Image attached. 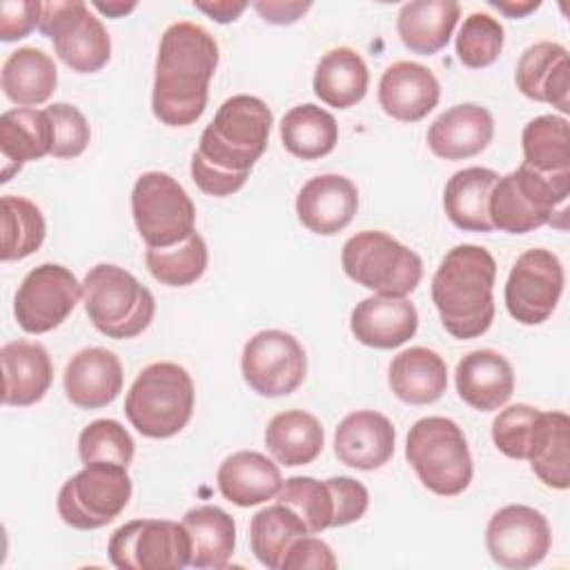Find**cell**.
Wrapping results in <instances>:
<instances>
[{
  "label": "cell",
  "mask_w": 570,
  "mask_h": 570,
  "mask_svg": "<svg viewBox=\"0 0 570 570\" xmlns=\"http://www.w3.org/2000/svg\"><path fill=\"white\" fill-rule=\"evenodd\" d=\"M272 120V109L258 96L227 98L191 154L189 171L198 189L216 198L238 191L267 147Z\"/></svg>",
  "instance_id": "1"
},
{
  "label": "cell",
  "mask_w": 570,
  "mask_h": 570,
  "mask_svg": "<svg viewBox=\"0 0 570 570\" xmlns=\"http://www.w3.org/2000/svg\"><path fill=\"white\" fill-rule=\"evenodd\" d=\"M218 67V42L200 24L178 20L158 45L151 111L167 127L194 125L209 98V80Z\"/></svg>",
  "instance_id": "2"
},
{
  "label": "cell",
  "mask_w": 570,
  "mask_h": 570,
  "mask_svg": "<svg viewBox=\"0 0 570 570\" xmlns=\"http://www.w3.org/2000/svg\"><path fill=\"white\" fill-rule=\"evenodd\" d=\"M494 256L472 243L452 247L432 276L441 325L459 341L485 334L494 321Z\"/></svg>",
  "instance_id": "3"
},
{
  "label": "cell",
  "mask_w": 570,
  "mask_h": 570,
  "mask_svg": "<svg viewBox=\"0 0 570 570\" xmlns=\"http://www.w3.org/2000/svg\"><path fill=\"white\" fill-rule=\"evenodd\" d=\"M194 412V381L171 361L142 367L125 396V414L138 434L169 439L178 434Z\"/></svg>",
  "instance_id": "4"
},
{
  "label": "cell",
  "mask_w": 570,
  "mask_h": 570,
  "mask_svg": "<svg viewBox=\"0 0 570 570\" xmlns=\"http://www.w3.org/2000/svg\"><path fill=\"white\" fill-rule=\"evenodd\" d=\"M570 174L546 176L525 165L499 176L492 187L488 212L494 229L528 234L543 225H554V216H566Z\"/></svg>",
  "instance_id": "5"
},
{
  "label": "cell",
  "mask_w": 570,
  "mask_h": 570,
  "mask_svg": "<svg viewBox=\"0 0 570 570\" xmlns=\"http://www.w3.org/2000/svg\"><path fill=\"white\" fill-rule=\"evenodd\" d=\"M85 312L94 327L109 338L142 334L156 314L154 294L125 267L94 265L82 281Z\"/></svg>",
  "instance_id": "6"
},
{
  "label": "cell",
  "mask_w": 570,
  "mask_h": 570,
  "mask_svg": "<svg viewBox=\"0 0 570 570\" xmlns=\"http://www.w3.org/2000/svg\"><path fill=\"white\" fill-rule=\"evenodd\" d=\"M405 459L419 481L439 497L461 494L474 474L468 439L448 416L419 419L407 432Z\"/></svg>",
  "instance_id": "7"
},
{
  "label": "cell",
  "mask_w": 570,
  "mask_h": 570,
  "mask_svg": "<svg viewBox=\"0 0 570 570\" xmlns=\"http://www.w3.org/2000/svg\"><path fill=\"white\" fill-rule=\"evenodd\" d=\"M341 265L354 283L381 296H407L423 278L421 256L379 229L350 236L341 252Z\"/></svg>",
  "instance_id": "8"
},
{
  "label": "cell",
  "mask_w": 570,
  "mask_h": 570,
  "mask_svg": "<svg viewBox=\"0 0 570 570\" xmlns=\"http://www.w3.org/2000/svg\"><path fill=\"white\" fill-rule=\"evenodd\" d=\"M131 216L147 247H171L196 232V207L165 171H145L131 189Z\"/></svg>",
  "instance_id": "9"
},
{
  "label": "cell",
  "mask_w": 570,
  "mask_h": 570,
  "mask_svg": "<svg viewBox=\"0 0 570 570\" xmlns=\"http://www.w3.org/2000/svg\"><path fill=\"white\" fill-rule=\"evenodd\" d=\"M131 499V479L125 465L87 463L58 492V514L76 530H98L111 523Z\"/></svg>",
  "instance_id": "10"
},
{
  "label": "cell",
  "mask_w": 570,
  "mask_h": 570,
  "mask_svg": "<svg viewBox=\"0 0 570 570\" xmlns=\"http://www.w3.org/2000/svg\"><path fill=\"white\" fill-rule=\"evenodd\" d=\"M40 33L53 42L58 58L78 73L100 71L111 58V38L80 0L42 2Z\"/></svg>",
  "instance_id": "11"
},
{
  "label": "cell",
  "mask_w": 570,
  "mask_h": 570,
  "mask_svg": "<svg viewBox=\"0 0 570 570\" xmlns=\"http://www.w3.org/2000/svg\"><path fill=\"white\" fill-rule=\"evenodd\" d=\"M107 552L118 570H180L189 566L191 543L183 521L134 519L109 537Z\"/></svg>",
  "instance_id": "12"
},
{
  "label": "cell",
  "mask_w": 570,
  "mask_h": 570,
  "mask_svg": "<svg viewBox=\"0 0 570 570\" xmlns=\"http://www.w3.org/2000/svg\"><path fill=\"white\" fill-rule=\"evenodd\" d=\"M80 298L82 283L69 267L42 263L18 285L13 316L27 334H45L67 321Z\"/></svg>",
  "instance_id": "13"
},
{
  "label": "cell",
  "mask_w": 570,
  "mask_h": 570,
  "mask_svg": "<svg viewBox=\"0 0 570 570\" xmlns=\"http://www.w3.org/2000/svg\"><path fill=\"white\" fill-rule=\"evenodd\" d=\"M240 372L261 396L292 394L307 372V356L296 336L283 330H261L243 347Z\"/></svg>",
  "instance_id": "14"
},
{
  "label": "cell",
  "mask_w": 570,
  "mask_h": 570,
  "mask_svg": "<svg viewBox=\"0 0 570 570\" xmlns=\"http://www.w3.org/2000/svg\"><path fill=\"white\" fill-rule=\"evenodd\" d=\"M563 283V265L557 254L543 247L523 252L514 261L503 289L510 316L521 325H541L552 316Z\"/></svg>",
  "instance_id": "15"
},
{
  "label": "cell",
  "mask_w": 570,
  "mask_h": 570,
  "mask_svg": "<svg viewBox=\"0 0 570 570\" xmlns=\"http://www.w3.org/2000/svg\"><path fill=\"white\" fill-rule=\"evenodd\" d=\"M552 543L548 519L523 503L497 510L485 528V548L494 563L510 570L539 566Z\"/></svg>",
  "instance_id": "16"
},
{
  "label": "cell",
  "mask_w": 570,
  "mask_h": 570,
  "mask_svg": "<svg viewBox=\"0 0 570 570\" xmlns=\"http://www.w3.org/2000/svg\"><path fill=\"white\" fill-rule=\"evenodd\" d=\"M358 209L356 185L341 174L309 178L296 196V216L312 234L334 236L345 229Z\"/></svg>",
  "instance_id": "17"
},
{
  "label": "cell",
  "mask_w": 570,
  "mask_h": 570,
  "mask_svg": "<svg viewBox=\"0 0 570 570\" xmlns=\"http://www.w3.org/2000/svg\"><path fill=\"white\" fill-rule=\"evenodd\" d=\"M396 432L392 421L374 410H356L343 416L334 432L336 459L354 470H379L394 454Z\"/></svg>",
  "instance_id": "18"
},
{
  "label": "cell",
  "mask_w": 570,
  "mask_h": 570,
  "mask_svg": "<svg viewBox=\"0 0 570 570\" xmlns=\"http://www.w3.org/2000/svg\"><path fill=\"white\" fill-rule=\"evenodd\" d=\"M517 89L537 102H548L561 114L570 111V60L568 49L552 40L530 45L514 69Z\"/></svg>",
  "instance_id": "19"
},
{
  "label": "cell",
  "mask_w": 570,
  "mask_h": 570,
  "mask_svg": "<svg viewBox=\"0 0 570 570\" xmlns=\"http://www.w3.org/2000/svg\"><path fill=\"white\" fill-rule=\"evenodd\" d=\"M441 98V85L432 69L421 62H392L379 80L381 109L401 122L423 120Z\"/></svg>",
  "instance_id": "20"
},
{
  "label": "cell",
  "mask_w": 570,
  "mask_h": 570,
  "mask_svg": "<svg viewBox=\"0 0 570 570\" xmlns=\"http://www.w3.org/2000/svg\"><path fill=\"white\" fill-rule=\"evenodd\" d=\"M67 399L80 410H98L116 401L122 392V363L105 347H82L62 374Z\"/></svg>",
  "instance_id": "21"
},
{
  "label": "cell",
  "mask_w": 570,
  "mask_h": 570,
  "mask_svg": "<svg viewBox=\"0 0 570 570\" xmlns=\"http://www.w3.org/2000/svg\"><path fill=\"white\" fill-rule=\"evenodd\" d=\"M419 327L414 303L405 296H367L352 309L350 330L367 347L394 350L407 343Z\"/></svg>",
  "instance_id": "22"
},
{
  "label": "cell",
  "mask_w": 570,
  "mask_h": 570,
  "mask_svg": "<svg viewBox=\"0 0 570 570\" xmlns=\"http://www.w3.org/2000/svg\"><path fill=\"white\" fill-rule=\"evenodd\" d=\"M494 136L492 114L476 102H461L439 114L428 129V147L445 160H463L481 154Z\"/></svg>",
  "instance_id": "23"
},
{
  "label": "cell",
  "mask_w": 570,
  "mask_h": 570,
  "mask_svg": "<svg viewBox=\"0 0 570 570\" xmlns=\"http://www.w3.org/2000/svg\"><path fill=\"white\" fill-rule=\"evenodd\" d=\"M461 401L479 412L503 407L514 392V370L510 361L490 347L468 352L454 370Z\"/></svg>",
  "instance_id": "24"
},
{
  "label": "cell",
  "mask_w": 570,
  "mask_h": 570,
  "mask_svg": "<svg viewBox=\"0 0 570 570\" xmlns=\"http://www.w3.org/2000/svg\"><path fill=\"white\" fill-rule=\"evenodd\" d=\"M2 361V403L27 407L38 403L53 381L49 352L33 341H11L0 350Z\"/></svg>",
  "instance_id": "25"
},
{
  "label": "cell",
  "mask_w": 570,
  "mask_h": 570,
  "mask_svg": "<svg viewBox=\"0 0 570 570\" xmlns=\"http://www.w3.org/2000/svg\"><path fill=\"white\" fill-rule=\"evenodd\" d=\"M216 483L229 503L249 508L274 499L283 485V476L278 465L265 454L238 450L218 465Z\"/></svg>",
  "instance_id": "26"
},
{
  "label": "cell",
  "mask_w": 570,
  "mask_h": 570,
  "mask_svg": "<svg viewBox=\"0 0 570 570\" xmlns=\"http://www.w3.org/2000/svg\"><path fill=\"white\" fill-rule=\"evenodd\" d=\"M53 125L47 109L16 107L0 116V151L4 158L2 183L20 171L24 163L40 160L51 154Z\"/></svg>",
  "instance_id": "27"
},
{
  "label": "cell",
  "mask_w": 570,
  "mask_h": 570,
  "mask_svg": "<svg viewBox=\"0 0 570 570\" xmlns=\"http://www.w3.org/2000/svg\"><path fill=\"white\" fill-rule=\"evenodd\" d=\"M390 390L407 405H428L443 396L448 387L445 361L428 347H407L390 363Z\"/></svg>",
  "instance_id": "28"
},
{
  "label": "cell",
  "mask_w": 570,
  "mask_h": 570,
  "mask_svg": "<svg viewBox=\"0 0 570 570\" xmlns=\"http://www.w3.org/2000/svg\"><path fill=\"white\" fill-rule=\"evenodd\" d=\"M532 472L539 481L554 490H568L570 485V416L566 412L537 414L528 456Z\"/></svg>",
  "instance_id": "29"
},
{
  "label": "cell",
  "mask_w": 570,
  "mask_h": 570,
  "mask_svg": "<svg viewBox=\"0 0 570 570\" xmlns=\"http://www.w3.org/2000/svg\"><path fill=\"white\" fill-rule=\"evenodd\" d=\"M459 16L461 7L456 0H414L401 7L396 31L410 51L434 56L450 42Z\"/></svg>",
  "instance_id": "30"
},
{
  "label": "cell",
  "mask_w": 570,
  "mask_h": 570,
  "mask_svg": "<svg viewBox=\"0 0 570 570\" xmlns=\"http://www.w3.org/2000/svg\"><path fill=\"white\" fill-rule=\"evenodd\" d=\"M499 174L488 167H465L454 171L443 189V209L463 232H492L488 212L490 194Z\"/></svg>",
  "instance_id": "31"
},
{
  "label": "cell",
  "mask_w": 570,
  "mask_h": 570,
  "mask_svg": "<svg viewBox=\"0 0 570 570\" xmlns=\"http://www.w3.org/2000/svg\"><path fill=\"white\" fill-rule=\"evenodd\" d=\"M4 96L18 107L47 102L58 85V69L49 53L38 47H18L2 62L0 73Z\"/></svg>",
  "instance_id": "32"
},
{
  "label": "cell",
  "mask_w": 570,
  "mask_h": 570,
  "mask_svg": "<svg viewBox=\"0 0 570 570\" xmlns=\"http://www.w3.org/2000/svg\"><path fill=\"white\" fill-rule=\"evenodd\" d=\"M370 71L365 60L350 47L325 51L314 69V94L321 102L347 109L361 102L367 94Z\"/></svg>",
  "instance_id": "33"
},
{
  "label": "cell",
  "mask_w": 570,
  "mask_h": 570,
  "mask_svg": "<svg viewBox=\"0 0 570 570\" xmlns=\"http://www.w3.org/2000/svg\"><path fill=\"white\" fill-rule=\"evenodd\" d=\"M265 445L272 456L287 468L307 465L323 452L325 432L312 412L285 410L274 414L267 423Z\"/></svg>",
  "instance_id": "34"
},
{
  "label": "cell",
  "mask_w": 570,
  "mask_h": 570,
  "mask_svg": "<svg viewBox=\"0 0 570 570\" xmlns=\"http://www.w3.org/2000/svg\"><path fill=\"white\" fill-rule=\"evenodd\" d=\"M183 525L189 534V566L220 570L236 548V523L218 505H198L185 512Z\"/></svg>",
  "instance_id": "35"
},
{
  "label": "cell",
  "mask_w": 570,
  "mask_h": 570,
  "mask_svg": "<svg viewBox=\"0 0 570 570\" xmlns=\"http://www.w3.org/2000/svg\"><path fill=\"white\" fill-rule=\"evenodd\" d=\"M278 134H281L283 147L301 160L323 158L338 142L336 118L314 102H303L292 107L283 116L278 125Z\"/></svg>",
  "instance_id": "36"
},
{
  "label": "cell",
  "mask_w": 570,
  "mask_h": 570,
  "mask_svg": "<svg viewBox=\"0 0 570 570\" xmlns=\"http://www.w3.org/2000/svg\"><path fill=\"white\" fill-rule=\"evenodd\" d=\"M523 165L546 174H570V131L563 116L543 114L532 118L521 134Z\"/></svg>",
  "instance_id": "37"
},
{
  "label": "cell",
  "mask_w": 570,
  "mask_h": 570,
  "mask_svg": "<svg viewBox=\"0 0 570 570\" xmlns=\"http://www.w3.org/2000/svg\"><path fill=\"white\" fill-rule=\"evenodd\" d=\"M303 534H309L303 519L285 503L258 510L249 523V543L254 557L272 570H281L287 548Z\"/></svg>",
  "instance_id": "38"
},
{
  "label": "cell",
  "mask_w": 570,
  "mask_h": 570,
  "mask_svg": "<svg viewBox=\"0 0 570 570\" xmlns=\"http://www.w3.org/2000/svg\"><path fill=\"white\" fill-rule=\"evenodd\" d=\"M2 205V252L4 263L20 261L40 249L47 234V223L42 209L24 198L7 194L0 200Z\"/></svg>",
  "instance_id": "39"
},
{
  "label": "cell",
  "mask_w": 570,
  "mask_h": 570,
  "mask_svg": "<svg viewBox=\"0 0 570 570\" xmlns=\"http://www.w3.org/2000/svg\"><path fill=\"white\" fill-rule=\"evenodd\" d=\"M209 263L205 238L194 232L183 243L171 247H147L145 265L149 274L169 287H187L196 283Z\"/></svg>",
  "instance_id": "40"
},
{
  "label": "cell",
  "mask_w": 570,
  "mask_h": 570,
  "mask_svg": "<svg viewBox=\"0 0 570 570\" xmlns=\"http://www.w3.org/2000/svg\"><path fill=\"white\" fill-rule=\"evenodd\" d=\"M276 501L289 505L303 519L309 534L332 528L334 501L327 481H318L314 476H289L283 481Z\"/></svg>",
  "instance_id": "41"
},
{
  "label": "cell",
  "mask_w": 570,
  "mask_h": 570,
  "mask_svg": "<svg viewBox=\"0 0 570 570\" xmlns=\"http://www.w3.org/2000/svg\"><path fill=\"white\" fill-rule=\"evenodd\" d=\"M503 24L490 13H470L456 33V58L470 69L490 67L503 49Z\"/></svg>",
  "instance_id": "42"
},
{
  "label": "cell",
  "mask_w": 570,
  "mask_h": 570,
  "mask_svg": "<svg viewBox=\"0 0 570 570\" xmlns=\"http://www.w3.org/2000/svg\"><path fill=\"white\" fill-rule=\"evenodd\" d=\"M134 439L116 419H96L82 428L78 436L80 461L87 463H116L129 465L134 459Z\"/></svg>",
  "instance_id": "43"
},
{
  "label": "cell",
  "mask_w": 570,
  "mask_h": 570,
  "mask_svg": "<svg viewBox=\"0 0 570 570\" xmlns=\"http://www.w3.org/2000/svg\"><path fill=\"white\" fill-rule=\"evenodd\" d=\"M539 410L528 403H514L501 410L492 421V441L508 459L525 461L528 443Z\"/></svg>",
  "instance_id": "44"
},
{
  "label": "cell",
  "mask_w": 570,
  "mask_h": 570,
  "mask_svg": "<svg viewBox=\"0 0 570 570\" xmlns=\"http://www.w3.org/2000/svg\"><path fill=\"white\" fill-rule=\"evenodd\" d=\"M47 114L53 125L51 156L56 158L80 156L87 149L91 138V129L85 114L69 102H53L47 107Z\"/></svg>",
  "instance_id": "45"
},
{
  "label": "cell",
  "mask_w": 570,
  "mask_h": 570,
  "mask_svg": "<svg viewBox=\"0 0 570 570\" xmlns=\"http://www.w3.org/2000/svg\"><path fill=\"white\" fill-rule=\"evenodd\" d=\"M327 485H330L332 501H334L332 528L350 525L367 512L370 494L361 481H356L352 476H330Z\"/></svg>",
  "instance_id": "46"
},
{
  "label": "cell",
  "mask_w": 570,
  "mask_h": 570,
  "mask_svg": "<svg viewBox=\"0 0 570 570\" xmlns=\"http://www.w3.org/2000/svg\"><path fill=\"white\" fill-rule=\"evenodd\" d=\"M40 13L42 2L38 0H4L0 4V40L27 38L40 24Z\"/></svg>",
  "instance_id": "47"
},
{
  "label": "cell",
  "mask_w": 570,
  "mask_h": 570,
  "mask_svg": "<svg viewBox=\"0 0 570 570\" xmlns=\"http://www.w3.org/2000/svg\"><path fill=\"white\" fill-rule=\"evenodd\" d=\"M301 568L303 570L305 568L334 570L336 557L325 541H321L312 534H303L287 548V552L281 561V570H301Z\"/></svg>",
  "instance_id": "48"
},
{
  "label": "cell",
  "mask_w": 570,
  "mask_h": 570,
  "mask_svg": "<svg viewBox=\"0 0 570 570\" xmlns=\"http://www.w3.org/2000/svg\"><path fill=\"white\" fill-rule=\"evenodd\" d=\"M252 7L269 24H292V22L301 20L312 9V2H301V0H256V2H252Z\"/></svg>",
  "instance_id": "49"
},
{
  "label": "cell",
  "mask_w": 570,
  "mask_h": 570,
  "mask_svg": "<svg viewBox=\"0 0 570 570\" xmlns=\"http://www.w3.org/2000/svg\"><path fill=\"white\" fill-rule=\"evenodd\" d=\"M194 7L203 13H207L212 20H216L220 24H227V22H234L247 9V2L218 0V2H194Z\"/></svg>",
  "instance_id": "50"
},
{
  "label": "cell",
  "mask_w": 570,
  "mask_h": 570,
  "mask_svg": "<svg viewBox=\"0 0 570 570\" xmlns=\"http://www.w3.org/2000/svg\"><path fill=\"white\" fill-rule=\"evenodd\" d=\"M490 7L499 9L508 18H525L541 7L539 0H490Z\"/></svg>",
  "instance_id": "51"
},
{
  "label": "cell",
  "mask_w": 570,
  "mask_h": 570,
  "mask_svg": "<svg viewBox=\"0 0 570 570\" xmlns=\"http://www.w3.org/2000/svg\"><path fill=\"white\" fill-rule=\"evenodd\" d=\"M94 7H96L100 13H105L107 18H122L125 13H129V11L136 9V2H122V0L100 2V0H96Z\"/></svg>",
  "instance_id": "52"
}]
</instances>
